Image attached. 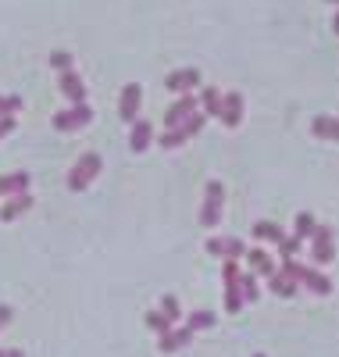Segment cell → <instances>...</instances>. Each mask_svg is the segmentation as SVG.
Here are the masks:
<instances>
[{
  "mask_svg": "<svg viewBox=\"0 0 339 357\" xmlns=\"http://www.w3.org/2000/svg\"><path fill=\"white\" fill-rule=\"evenodd\" d=\"M100 168H104V158H100V154H93V151L82 154V158L72 165V172H68V190H72V193L86 190V186L100 175Z\"/></svg>",
  "mask_w": 339,
  "mask_h": 357,
  "instance_id": "6da1fadb",
  "label": "cell"
},
{
  "mask_svg": "<svg viewBox=\"0 0 339 357\" xmlns=\"http://www.w3.org/2000/svg\"><path fill=\"white\" fill-rule=\"evenodd\" d=\"M222 200H225L222 183H218V178H211L207 190H204V204H200V225H204V229L218 225V218H222Z\"/></svg>",
  "mask_w": 339,
  "mask_h": 357,
  "instance_id": "7a4b0ae2",
  "label": "cell"
},
{
  "mask_svg": "<svg viewBox=\"0 0 339 357\" xmlns=\"http://www.w3.org/2000/svg\"><path fill=\"white\" fill-rule=\"evenodd\" d=\"M93 122V107L89 104H72L68 111H57L54 114V129L57 132H79Z\"/></svg>",
  "mask_w": 339,
  "mask_h": 357,
  "instance_id": "3957f363",
  "label": "cell"
},
{
  "mask_svg": "<svg viewBox=\"0 0 339 357\" xmlns=\"http://www.w3.org/2000/svg\"><path fill=\"white\" fill-rule=\"evenodd\" d=\"M239 264L236 261H225L222 264V279H225V311L229 314H239L243 311V293H239Z\"/></svg>",
  "mask_w": 339,
  "mask_h": 357,
  "instance_id": "277c9868",
  "label": "cell"
},
{
  "mask_svg": "<svg viewBox=\"0 0 339 357\" xmlns=\"http://www.w3.org/2000/svg\"><path fill=\"white\" fill-rule=\"evenodd\" d=\"M140 104H143V89L136 82L129 86H121V97H118V114H121V122H136V114H140Z\"/></svg>",
  "mask_w": 339,
  "mask_h": 357,
  "instance_id": "5b68a950",
  "label": "cell"
},
{
  "mask_svg": "<svg viewBox=\"0 0 339 357\" xmlns=\"http://www.w3.org/2000/svg\"><path fill=\"white\" fill-rule=\"evenodd\" d=\"M207 254H214V257H225V261H239L243 254H246V243L243 240H236V236H214V240H207Z\"/></svg>",
  "mask_w": 339,
  "mask_h": 357,
  "instance_id": "8992f818",
  "label": "cell"
},
{
  "mask_svg": "<svg viewBox=\"0 0 339 357\" xmlns=\"http://www.w3.org/2000/svg\"><path fill=\"white\" fill-rule=\"evenodd\" d=\"M193 329H190V325H182V329H168L165 336H158V350L161 354H179L182 347H190L193 343Z\"/></svg>",
  "mask_w": 339,
  "mask_h": 357,
  "instance_id": "52a82bcc",
  "label": "cell"
},
{
  "mask_svg": "<svg viewBox=\"0 0 339 357\" xmlns=\"http://www.w3.org/2000/svg\"><path fill=\"white\" fill-rule=\"evenodd\" d=\"M332 254H336V247H332V229H329V225H318L315 236H311V257H315L318 264H329Z\"/></svg>",
  "mask_w": 339,
  "mask_h": 357,
  "instance_id": "ba28073f",
  "label": "cell"
},
{
  "mask_svg": "<svg viewBox=\"0 0 339 357\" xmlns=\"http://www.w3.org/2000/svg\"><path fill=\"white\" fill-rule=\"evenodd\" d=\"M165 86L172 89V93H193V89L200 86V72L197 68H179V72L165 75Z\"/></svg>",
  "mask_w": 339,
  "mask_h": 357,
  "instance_id": "9c48e42d",
  "label": "cell"
},
{
  "mask_svg": "<svg viewBox=\"0 0 339 357\" xmlns=\"http://www.w3.org/2000/svg\"><path fill=\"white\" fill-rule=\"evenodd\" d=\"M296 282H300V286H307L315 296H329V293H332V279H329V275H322L318 268H303V264H300Z\"/></svg>",
  "mask_w": 339,
  "mask_h": 357,
  "instance_id": "30bf717a",
  "label": "cell"
},
{
  "mask_svg": "<svg viewBox=\"0 0 339 357\" xmlns=\"http://www.w3.org/2000/svg\"><path fill=\"white\" fill-rule=\"evenodd\" d=\"M57 86H61V93H65L72 104H86V82L75 75V68H68V72H61V79H57Z\"/></svg>",
  "mask_w": 339,
  "mask_h": 357,
  "instance_id": "8fae6325",
  "label": "cell"
},
{
  "mask_svg": "<svg viewBox=\"0 0 339 357\" xmlns=\"http://www.w3.org/2000/svg\"><path fill=\"white\" fill-rule=\"evenodd\" d=\"M193 111H197V97H193V93H182V97L165 111V126H168V129H175V126L182 122V118H190Z\"/></svg>",
  "mask_w": 339,
  "mask_h": 357,
  "instance_id": "7c38bea8",
  "label": "cell"
},
{
  "mask_svg": "<svg viewBox=\"0 0 339 357\" xmlns=\"http://www.w3.org/2000/svg\"><path fill=\"white\" fill-rule=\"evenodd\" d=\"M150 143H153V126L146 122V118H136L133 132H129V151H133V154H143Z\"/></svg>",
  "mask_w": 339,
  "mask_h": 357,
  "instance_id": "4fadbf2b",
  "label": "cell"
},
{
  "mask_svg": "<svg viewBox=\"0 0 339 357\" xmlns=\"http://www.w3.org/2000/svg\"><path fill=\"white\" fill-rule=\"evenodd\" d=\"M222 122L236 129L243 122V97L239 93H222Z\"/></svg>",
  "mask_w": 339,
  "mask_h": 357,
  "instance_id": "5bb4252c",
  "label": "cell"
},
{
  "mask_svg": "<svg viewBox=\"0 0 339 357\" xmlns=\"http://www.w3.org/2000/svg\"><path fill=\"white\" fill-rule=\"evenodd\" d=\"M29 207H33V197H29V193H15V197L4 200V207H0V218H4V222H15L22 211H29Z\"/></svg>",
  "mask_w": 339,
  "mask_h": 357,
  "instance_id": "9a60e30c",
  "label": "cell"
},
{
  "mask_svg": "<svg viewBox=\"0 0 339 357\" xmlns=\"http://www.w3.org/2000/svg\"><path fill=\"white\" fill-rule=\"evenodd\" d=\"M296 286H300V282H293L286 272H279V268L268 275V289H271L275 296H296Z\"/></svg>",
  "mask_w": 339,
  "mask_h": 357,
  "instance_id": "2e32d148",
  "label": "cell"
},
{
  "mask_svg": "<svg viewBox=\"0 0 339 357\" xmlns=\"http://www.w3.org/2000/svg\"><path fill=\"white\" fill-rule=\"evenodd\" d=\"M311 132L318 139H339V118H329V114H318L311 122Z\"/></svg>",
  "mask_w": 339,
  "mask_h": 357,
  "instance_id": "e0dca14e",
  "label": "cell"
},
{
  "mask_svg": "<svg viewBox=\"0 0 339 357\" xmlns=\"http://www.w3.org/2000/svg\"><path fill=\"white\" fill-rule=\"evenodd\" d=\"M243 257L250 261V268H254V275H264V279H268V275L275 272V261H271V257H268L264 250H257V247H254V250H246Z\"/></svg>",
  "mask_w": 339,
  "mask_h": 357,
  "instance_id": "ac0fdd59",
  "label": "cell"
},
{
  "mask_svg": "<svg viewBox=\"0 0 339 357\" xmlns=\"http://www.w3.org/2000/svg\"><path fill=\"white\" fill-rule=\"evenodd\" d=\"M282 236H286V232L275 225V222H257V225H254V240H264V243H275V247H279Z\"/></svg>",
  "mask_w": 339,
  "mask_h": 357,
  "instance_id": "d6986e66",
  "label": "cell"
},
{
  "mask_svg": "<svg viewBox=\"0 0 339 357\" xmlns=\"http://www.w3.org/2000/svg\"><path fill=\"white\" fill-rule=\"evenodd\" d=\"M197 100L204 104V114H207V118H222V93H218V89H211V86H207Z\"/></svg>",
  "mask_w": 339,
  "mask_h": 357,
  "instance_id": "ffe728a7",
  "label": "cell"
},
{
  "mask_svg": "<svg viewBox=\"0 0 339 357\" xmlns=\"http://www.w3.org/2000/svg\"><path fill=\"white\" fill-rule=\"evenodd\" d=\"M315 229H318V222H315V215H311V211H300V215H296L293 236H296L300 243H303V240H311V236H315Z\"/></svg>",
  "mask_w": 339,
  "mask_h": 357,
  "instance_id": "44dd1931",
  "label": "cell"
},
{
  "mask_svg": "<svg viewBox=\"0 0 339 357\" xmlns=\"http://www.w3.org/2000/svg\"><path fill=\"white\" fill-rule=\"evenodd\" d=\"M204 122H207V114H204V111H193L190 118H182V122H179L175 129H179L182 136H186V139H190V136H197V132L204 129Z\"/></svg>",
  "mask_w": 339,
  "mask_h": 357,
  "instance_id": "7402d4cb",
  "label": "cell"
},
{
  "mask_svg": "<svg viewBox=\"0 0 339 357\" xmlns=\"http://www.w3.org/2000/svg\"><path fill=\"white\" fill-rule=\"evenodd\" d=\"M239 293H243V304H254L257 296H261V289H257V275H239Z\"/></svg>",
  "mask_w": 339,
  "mask_h": 357,
  "instance_id": "603a6c76",
  "label": "cell"
},
{
  "mask_svg": "<svg viewBox=\"0 0 339 357\" xmlns=\"http://www.w3.org/2000/svg\"><path fill=\"white\" fill-rule=\"evenodd\" d=\"M186 325H190L193 333H200V329H211V325H214V314H211V311H193V314L186 318Z\"/></svg>",
  "mask_w": 339,
  "mask_h": 357,
  "instance_id": "cb8c5ba5",
  "label": "cell"
},
{
  "mask_svg": "<svg viewBox=\"0 0 339 357\" xmlns=\"http://www.w3.org/2000/svg\"><path fill=\"white\" fill-rule=\"evenodd\" d=\"M158 143H161V151H175V146H182V143H186V136H182L179 129H165Z\"/></svg>",
  "mask_w": 339,
  "mask_h": 357,
  "instance_id": "d4e9b609",
  "label": "cell"
},
{
  "mask_svg": "<svg viewBox=\"0 0 339 357\" xmlns=\"http://www.w3.org/2000/svg\"><path fill=\"white\" fill-rule=\"evenodd\" d=\"M161 314L168 318V321H179L182 318V307H179V301L168 293V296H161Z\"/></svg>",
  "mask_w": 339,
  "mask_h": 357,
  "instance_id": "484cf974",
  "label": "cell"
},
{
  "mask_svg": "<svg viewBox=\"0 0 339 357\" xmlns=\"http://www.w3.org/2000/svg\"><path fill=\"white\" fill-rule=\"evenodd\" d=\"M146 325H150V329L158 333V336H165V333L172 329V321H168V318H165L161 311H150V314H146Z\"/></svg>",
  "mask_w": 339,
  "mask_h": 357,
  "instance_id": "4316f807",
  "label": "cell"
},
{
  "mask_svg": "<svg viewBox=\"0 0 339 357\" xmlns=\"http://www.w3.org/2000/svg\"><path fill=\"white\" fill-rule=\"evenodd\" d=\"M15 111H22V97L18 93H4V97H0V118H8Z\"/></svg>",
  "mask_w": 339,
  "mask_h": 357,
  "instance_id": "83f0119b",
  "label": "cell"
},
{
  "mask_svg": "<svg viewBox=\"0 0 339 357\" xmlns=\"http://www.w3.org/2000/svg\"><path fill=\"white\" fill-rule=\"evenodd\" d=\"M50 68H57V72H68V68H72V54H65V50H54V54H50Z\"/></svg>",
  "mask_w": 339,
  "mask_h": 357,
  "instance_id": "f1b7e54d",
  "label": "cell"
},
{
  "mask_svg": "<svg viewBox=\"0 0 339 357\" xmlns=\"http://www.w3.org/2000/svg\"><path fill=\"white\" fill-rule=\"evenodd\" d=\"M300 250V240H296V236H282V243H279V254L282 257H293Z\"/></svg>",
  "mask_w": 339,
  "mask_h": 357,
  "instance_id": "f546056e",
  "label": "cell"
},
{
  "mask_svg": "<svg viewBox=\"0 0 339 357\" xmlns=\"http://www.w3.org/2000/svg\"><path fill=\"white\" fill-rule=\"evenodd\" d=\"M8 132H15V114H8V118H0V139H4Z\"/></svg>",
  "mask_w": 339,
  "mask_h": 357,
  "instance_id": "4dcf8cb0",
  "label": "cell"
},
{
  "mask_svg": "<svg viewBox=\"0 0 339 357\" xmlns=\"http://www.w3.org/2000/svg\"><path fill=\"white\" fill-rule=\"evenodd\" d=\"M8 321H11V307H8V304H0V329H4Z\"/></svg>",
  "mask_w": 339,
  "mask_h": 357,
  "instance_id": "1f68e13d",
  "label": "cell"
},
{
  "mask_svg": "<svg viewBox=\"0 0 339 357\" xmlns=\"http://www.w3.org/2000/svg\"><path fill=\"white\" fill-rule=\"evenodd\" d=\"M0 357H25L22 350H0Z\"/></svg>",
  "mask_w": 339,
  "mask_h": 357,
  "instance_id": "d6a6232c",
  "label": "cell"
},
{
  "mask_svg": "<svg viewBox=\"0 0 339 357\" xmlns=\"http://www.w3.org/2000/svg\"><path fill=\"white\" fill-rule=\"evenodd\" d=\"M332 33H336V36H339V11H336V15H332Z\"/></svg>",
  "mask_w": 339,
  "mask_h": 357,
  "instance_id": "836d02e7",
  "label": "cell"
},
{
  "mask_svg": "<svg viewBox=\"0 0 339 357\" xmlns=\"http://www.w3.org/2000/svg\"><path fill=\"white\" fill-rule=\"evenodd\" d=\"M325 4H339V0H325Z\"/></svg>",
  "mask_w": 339,
  "mask_h": 357,
  "instance_id": "e575fe53",
  "label": "cell"
},
{
  "mask_svg": "<svg viewBox=\"0 0 339 357\" xmlns=\"http://www.w3.org/2000/svg\"><path fill=\"white\" fill-rule=\"evenodd\" d=\"M254 357H264V354H254Z\"/></svg>",
  "mask_w": 339,
  "mask_h": 357,
  "instance_id": "d590c367",
  "label": "cell"
}]
</instances>
